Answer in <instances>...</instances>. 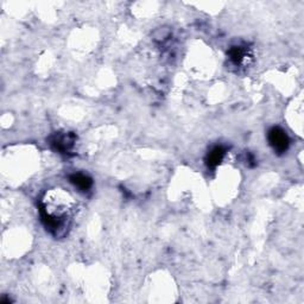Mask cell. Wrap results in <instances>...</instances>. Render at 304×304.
Wrapping results in <instances>:
<instances>
[{"label":"cell","instance_id":"cell-1","mask_svg":"<svg viewBox=\"0 0 304 304\" xmlns=\"http://www.w3.org/2000/svg\"><path fill=\"white\" fill-rule=\"evenodd\" d=\"M267 139L273 150L277 154L282 155L284 152L287 151L290 145V139L287 137L286 132L280 127H272L267 133Z\"/></svg>","mask_w":304,"mask_h":304},{"label":"cell","instance_id":"cell-2","mask_svg":"<svg viewBox=\"0 0 304 304\" xmlns=\"http://www.w3.org/2000/svg\"><path fill=\"white\" fill-rule=\"evenodd\" d=\"M75 137L72 134H56L51 139V146L59 154H68L74 146Z\"/></svg>","mask_w":304,"mask_h":304},{"label":"cell","instance_id":"cell-3","mask_svg":"<svg viewBox=\"0 0 304 304\" xmlns=\"http://www.w3.org/2000/svg\"><path fill=\"white\" fill-rule=\"evenodd\" d=\"M69 181L72 186H75L80 191H88L93 186V181L92 178L85 174H72L69 176Z\"/></svg>","mask_w":304,"mask_h":304},{"label":"cell","instance_id":"cell-4","mask_svg":"<svg viewBox=\"0 0 304 304\" xmlns=\"http://www.w3.org/2000/svg\"><path fill=\"white\" fill-rule=\"evenodd\" d=\"M224 154H226V151H224V148L222 146H215L214 148H211L210 152H208L206 158L208 167L211 168V169L216 168L217 165L222 162Z\"/></svg>","mask_w":304,"mask_h":304},{"label":"cell","instance_id":"cell-5","mask_svg":"<svg viewBox=\"0 0 304 304\" xmlns=\"http://www.w3.org/2000/svg\"><path fill=\"white\" fill-rule=\"evenodd\" d=\"M244 57H245V50L241 47H233L230 50V58L232 59L236 64L241 63Z\"/></svg>","mask_w":304,"mask_h":304}]
</instances>
